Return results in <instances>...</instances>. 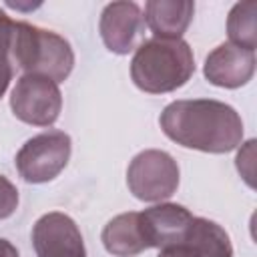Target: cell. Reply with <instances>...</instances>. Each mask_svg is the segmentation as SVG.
<instances>
[{"label":"cell","mask_w":257,"mask_h":257,"mask_svg":"<svg viewBox=\"0 0 257 257\" xmlns=\"http://www.w3.org/2000/svg\"><path fill=\"white\" fill-rule=\"evenodd\" d=\"M159 122L171 141L203 153H229L237 149L243 139L239 112L213 98L175 100L165 106Z\"/></svg>","instance_id":"obj_1"},{"label":"cell","mask_w":257,"mask_h":257,"mask_svg":"<svg viewBox=\"0 0 257 257\" xmlns=\"http://www.w3.org/2000/svg\"><path fill=\"white\" fill-rule=\"evenodd\" d=\"M195 72L191 46L181 38H151L137 46L131 60V78L137 88L163 94L187 84Z\"/></svg>","instance_id":"obj_2"},{"label":"cell","mask_w":257,"mask_h":257,"mask_svg":"<svg viewBox=\"0 0 257 257\" xmlns=\"http://www.w3.org/2000/svg\"><path fill=\"white\" fill-rule=\"evenodd\" d=\"M12 62L24 74H38L54 80H66L74 66V52L66 38L52 30L16 20L12 34Z\"/></svg>","instance_id":"obj_3"},{"label":"cell","mask_w":257,"mask_h":257,"mask_svg":"<svg viewBox=\"0 0 257 257\" xmlns=\"http://www.w3.org/2000/svg\"><path fill=\"white\" fill-rule=\"evenodd\" d=\"M126 185L139 201H165L175 195L179 187V165L165 151H143L126 169Z\"/></svg>","instance_id":"obj_4"},{"label":"cell","mask_w":257,"mask_h":257,"mask_svg":"<svg viewBox=\"0 0 257 257\" xmlns=\"http://www.w3.org/2000/svg\"><path fill=\"white\" fill-rule=\"evenodd\" d=\"M70 149V137L66 133H40L22 145L16 155V169L26 183H48L66 167Z\"/></svg>","instance_id":"obj_5"},{"label":"cell","mask_w":257,"mask_h":257,"mask_svg":"<svg viewBox=\"0 0 257 257\" xmlns=\"http://www.w3.org/2000/svg\"><path fill=\"white\" fill-rule=\"evenodd\" d=\"M10 108L22 122L50 126L60 114L62 94L54 80L38 74H22L12 88Z\"/></svg>","instance_id":"obj_6"},{"label":"cell","mask_w":257,"mask_h":257,"mask_svg":"<svg viewBox=\"0 0 257 257\" xmlns=\"http://www.w3.org/2000/svg\"><path fill=\"white\" fill-rule=\"evenodd\" d=\"M32 245L36 257H86L80 229L58 211L46 213L34 223Z\"/></svg>","instance_id":"obj_7"},{"label":"cell","mask_w":257,"mask_h":257,"mask_svg":"<svg viewBox=\"0 0 257 257\" xmlns=\"http://www.w3.org/2000/svg\"><path fill=\"white\" fill-rule=\"evenodd\" d=\"M100 38L104 46L114 54H128L137 48L145 32V16L135 2H112L106 4L100 22Z\"/></svg>","instance_id":"obj_8"},{"label":"cell","mask_w":257,"mask_h":257,"mask_svg":"<svg viewBox=\"0 0 257 257\" xmlns=\"http://www.w3.org/2000/svg\"><path fill=\"white\" fill-rule=\"evenodd\" d=\"M205 78L221 88H239L253 78L255 50L235 46L231 42L219 44L205 58Z\"/></svg>","instance_id":"obj_9"},{"label":"cell","mask_w":257,"mask_h":257,"mask_svg":"<svg viewBox=\"0 0 257 257\" xmlns=\"http://www.w3.org/2000/svg\"><path fill=\"white\" fill-rule=\"evenodd\" d=\"M139 215L149 249H161L167 245L181 243L193 219L191 211L177 203H161L151 209H145Z\"/></svg>","instance_id":"obj_10"},{"label":"cell","mask_w":257,"mask_h":257,"mask_svg":"<svg viewBox=\"0 0 257 257\" xmlns=\"http://www.w3.org/2000/svg\"><path fill=\"white\" fill-rule=\"evenodd\" d=\"M100 239L104 249L114 257H135L149 249L141 225V215L137 211L112 217L104 225Z\"/></svg>","instance_id":"obj_11"},{"label":"cell","mask_w":257,"mask_h":257,"mask_svg":"<svg viewBox=\"0 0 257 257\" xmlns=\"http://www.w3.org/2000/svg\"><path fill=\"white\" fill-rule=\"evenodd\" d=\"M193 12L195 4L189 0H151L145 4V24L157 38H181Z\"/></svg>","instance_id":"obj_12"},{"label":"cell","mask_w":257,"mask_h":257,"mask_svg":"<svg viewBox=\"0 0 257 257\" xmlns=\"http://www.w3.org/2000/svg\"><path fill=\"white\" fill-rule=\"evenodd\" d=\"M183 241L199 257H233V245L227 231L215 221L193 217Z\"/></svg>","instance_id":"obj_13"},{"label":"cell","mask_w":257,"mask_h":257,"mask_svg":"<svg viewBox=\"0 0 257 257\" xmlns=\"http://www.w3.org/2000/svg\"><path fill=\"white\" fill-rule=\"evenodd\" d=\"M257 2L247 0V2H237L227 18V34L229 42L247 50H255L257 46Z\"/></svg>","instance_id":"obj_14"},{"label":"cell","mask_w":257,"mask_h":257,"mask_svg":"<svg viewBox=\"0 0 257 257\" xmlns=\"http://www.w3.org/2000/svg\"><path fill=\"white\" fill-rule=\"evenodd\" d=\"M12 34L14 20H10L4 10H0V98L4 96L16 70L12 62Z\"/></svg>","instance_id":"obj_15"},{"label":"cell","mask_w":257,"mask_h":257,"mask_svg":"<svg viewBox=\"0 0 257 257\" xmlns=\"http://www.w3.org/2000/svg\"><path fill=\"white\" fill-rule=\"evenodd\" d=\"M18 207V189L4 177L0 175V221L8 219Z\"/></svg>","instance_id":"obj_16"},{"label":"cell","mask_w":257,"mask_h":257,"mask_svg":"<svg viewBox=\"0 0 257 257\" xmlns=\"http://www.w3.org/2000/svg\"><path fill=\"white\" fill-rule=\"evenodd\" d=\"M253 147H255V141L251 139V141H247L245 143V147H243V151H239V155H237V169H241L243 165H247V169H245V181H247V185L249 187H253Z\"/></svg>","instance_id":"obj_17"},{"label":"cell","mask_w":257,"mask_h":257,"mask_svg":"<svg viewBox=\"0 0 257 257\" xmlns=\"http://www.w3.org/2000/svg\"><path fill=\"white\" fill-rule=\"evenodd\" d=\"M157 257H199V255L185 241H181V243H175V245L161 247Z\"/></svg>","instance_id":"obj_18"},{"label":"cell","mask_w":257,"mask_h":257,"mask_svg":"<svg viewBox=\"0 0 257 257\" xmlns=\"http://www.w3.org/2000/svg\"><path fill=\"white\" fill-rule=\"evenodd\" d=\"M0 257H20V255H18V249L10 241L0 239Z\"/></svg>","instance_id":"obj_19"}]
</instances>
